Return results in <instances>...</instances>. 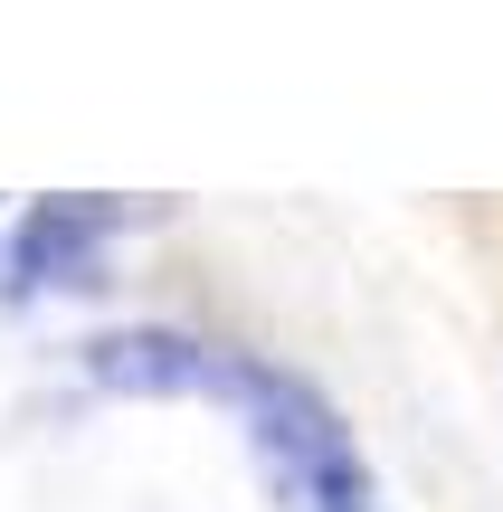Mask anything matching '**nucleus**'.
Masks as SVG:
<instances>
[{
    "instance_id": "obj_2",
    "label": "nucleus",
    "mask_w": 503,
    "mask_h": 512,
    "mask_svg": "<svg viewBox=\"0 0 503 512\" xmlns=\"http://www.w3.org/2000/svg\"><path fill=\"white\" fill-rule=\"evenodd\" d=\"M114 209L105 200H48L19 238V266L29 275H67V285H95V247H105Z\"/></svg>"
},
{
    "instance_id": "obj_1",
    "label": "nucleus",
    "mask_w": 503,
    "mask_h": 512,
    "mask_svg": "<svg viewBox=\"0 0 503 512\" xmlns=\"http://www.w3.org/2000/svg\"><path fill=\"white\" fill-rule=\"evenodd\" d=\"M219 389H238L257 408L266 446L285 456V484H295L304 512H371V475H361L352 437L333 427V408L304 380H276V370H219Z\"/></svg>"
}]
</instances>
